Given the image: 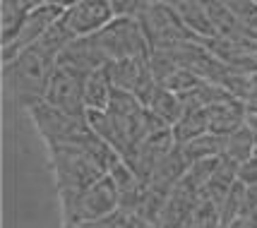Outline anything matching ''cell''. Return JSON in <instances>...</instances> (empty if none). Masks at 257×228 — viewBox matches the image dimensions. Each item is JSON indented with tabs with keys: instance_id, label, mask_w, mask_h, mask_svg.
<instances>
[{
	"instance_id": "obj_4",
	"label": "cell",
	"mask_w": 257,
	"mask_h": 228,
	"mask_svg": "<svg viewBox=\"0 0 257 228\" xmlns=\"http://www.w3.org/2000/svg\"><path fill=\"white\" fill-rule=\"evenodd\" d=\"M63 221L70 223H87L111 216L120 206V192L108 175H103L96 185L87 187L75 197H63Z\"/></svg>"
},
{
	"instance_id": "obj_5",
	"label": "cell",
	"mask_w": 257,
	"mask_h": 228,
	"mask_svg": "<svg viewBox=\"0 0 257 228\" xmlns=\"http://www.w3.org/2000/svg\"><path fill=\"white\" fill-rule=\"evenodd\" d=\"M96 36L103 56L111 60L120 58H149L152 44L147 39L142 22L137 17H115L111 24H106Z\"/></svg>"
},
{
	"instance_id": "obj_14",
	"label": "cell",
	"mask_w": 257,
	"mask_h": 228,
	"mask_svg": "<svg viewBox=\"0 0 257 228\" xmlns=\"http://www.w3.org/2000/svg\"><path fill=\"white\" fill-rule=\"evenodd\" d=\"M224 144H226V137H219L214 132H204V135L195 137L185 144H178V149L183 151V156L190 163H197V161L204 159H219L224 154Z\"/></svg>"
},
{
	"instance_id": "obj_21",
	"label": "cell",
	"mask_w": 257,
	"mask_h": 228,
	"mask_svg": "<svg viewBox=\"0 0 257 228\" xmlns=\"http://www.w3.org/2000/svg\"><path fill=\"white\" fill-rule=\"evenodd\" d=\"M255 154H257V149H255Z\"/></svg>"
},
{
	"instance_id": "obj_18",
	"label": "cell",
	"mask_w": 257,
	"mask_h": 228,
	"mask_svg": "<svg viewBox=\"0 0 257 228\" xmlns=\"http://www.w3.org/2000/svg\"><path fill=\"white\" fill-rule=\"evenodd\" d=\"M245 127L257 137V111H247L245 113Z\"/></svg>"
},
{
	"instance_id": "obj_17",
	"label": "cell",
	"mask_w": 257,
	"mask_h": 228,
	"mask_svg": "<svg viewBox=\"0 0 257 228\" xmlns=\"http://www.w3.org/2000/svg\"><path fill=\"white\" fill-rule=\"evenodd\" d=\"M238 180L243 182L245 187H250V190H257V154L238 168Z\"/></svg>"
},
{
	"instance_id": "obj_10",
	"label": "cell",
	"mask_w": 257,
	"mask_h": 228,
	"mask_svg": "<svg viewBox=\"0 0 257 228\" xmlns=\"http://www.w3.org/2000/svg\"><path fill=\"white\" fill-rule=\"evenodd\" d=\"M44 101L67 115L87 118V106H84V91H82V77L70 75L65 70L56 68L53 77L48 82V89L44 94Z\"/></svg>"
},
{
	"instance_id": "obj_3",
	"label": "cell",
	"mask_w": 257,
	"mask_h": 228,
	"mask_svg": "<svg viewBox=\"0 0 257 228\" xmlns=\"http://www.w3.org/2000/svg\"><path fill=\"white\" fill-rule=\"evenodd\" d=\"M34 127L39 130L46 147H87L94 137L87 118L67 115L46 101L34 103L29 108Z\"/></svg>"
},
{
	"instance_id": "obj_7",
	"label": "cell",
	"mask_w": 257,
	"mask_h": 228,
	"mask_svg": "<svg viewBox=\"0 0 257 228\" xmlns=\"http://www.w3.org/2000/svg\"><path fill=\"white\" fill-rule=\"evenodd\" d=\"M60 17H63V8H58V5L41 3V5L29 8V12L24 15L22 24H20V29L12 36V41L3 46V63H8L15 56H20L22 51L32 48L53 24L60 22Z\"/></svg>"
},
{
	"instance_id": "obj_13",
	"label": "cell",
	"mask_w": 257,
	"mask_h": 228,
	"mask_svg": "<svg viewBox=\"0 0 257 228\" xmlns=\"http://www.w3.org/2000/svg\"><path fill=\"white\" fill-rule=\"evenodd\" d=\"M145 108L152 115H157L164 125L173 127L178 123V118L183 115V111H185V103H183V99H180L178 94H173L171 89H166V87L159 84Z\"/></svg>"
},
{
	"instance_id": "obj_6",
	"label": "cell",
	"mask_w": 257,
	"mask_h": 228,
	"mask_svg": "<svg viewBox=\"0 0 257 228\" xmlns=\"http://www.w3.org/2000/svg\"><path fill=\"white\" fill-rule=\"evenodd\" d=\"M137 20L142 22V29L152 44V51H173L183 44L195 41V34L180 22V17L166 3L145 5L137 15Z\"/></svg>"
},
{
	"instance_id": "obj_1",
	"label": "cell",
	"mask_w": 257,
	"mask_h": 228,
	"mask_svg": "<svg viewBox=\"0 0 257 228\" xmlns=\"http://www.w3.org/2000/svg\"><path fill=\"white\" fill-rule=\"evenodd\" d=\"M53 72H56V58L46 56L32 46L12 60L3 63V84L12 99L29 111L34 103L44 101Z\"/></svg>"
},
{
	"instance_id": "obj_9",
	"label": "cell",
	"mask_w": 257,
	"mask_h": 228,
	"mask_svg": "<svg viewBox=\"0 0 257 228\" xmlns=\"http://www.w3.org/2000/svg\"><path fill=\"white\" fill-rule=\"evenodd\" d=\"M106 65H108V58L103 56V51H101V46L94 34L70 41L65 51L58 56V63H56V68L65 70L70 75H77L82 80L89 72L106 68Z\"/></svg>"
},
{
	"instance_id": "obj_19",
	"label": "cell",
	"mask_w": 257,
	"mask_h": 228,
	"mask_svg": "<svg viewBox=\"0 0 257 228\" xmlns=\"http://www.w3.org/2000/svg\"><path fill=\"white\" fill-rule=\"evenodd\" d=\"M44 3H48V5H58V8H63V10H65L67 5H72L75 0H44Z\"/></svg>"
},
{
	"instance_id": "obj_16",
	"label": "cell",
	"mask_w": 257,
	"mask_h": 228,
	"mask_svg": "<svg viewBox=\"0 0 257 228\" xmlns=\"http://www.w3.org/2000/svg\"><path fill=\"white\" fill-rule=\"evenodd\" d=\"M255 149H257V137L247 130L245 125L240 127L238 132L226 137V144H224V159H228L231 163H235L238 168L245 163L247 159L255 156Z\"/></svg>"
},
{
	"instance_id": "obj_8",
	"label": "cell",
	"mask_w": 257,
	"mask_h": 228,
	"mask_svg": "<svg viewBox=\"0 0 257 228\" xmlns=\"http://www.w3.org/2000/svg\"><path fill=\"white\" fill-rule=\"evenodd\" d=\"M118 15L111 0H75L63 10L60 24L65 27L72 39L99 34L106 24H111Z\"/></svg>"
},
{
	"instance_id": "obj_15",
	"label": "cell",
	"mask_w": 257,
	"mask_h": 228,
	"mask_svg": "<svg viewBox=\"0 0 257 228\" xmlns=\"http://www.w3.org/2000/svg\"><path fill=\"white\" fill-rule=\"evenodd\" d=\"M171 130H173V137H176V144H185L195 137L209 132L207 130V111L200 108V106H188L178 118V123Z\"/></svg>"
},
{
	"instance_id": "obj_2",
	"label": "cell",
	"mask_w": 257,
	"mask_h": 228,
	"mask_svg": "<svg viewBox=\"0 0 257 228\" xmlns=\"http://www.w3.org/2000/svg\"><path fill=\"white\" fill-rule=\"evenodd\" d=\"M60 199L75 197L106 175L87 147H48Z\"/></svg>"
},
{
	"instance_id": "obj_20",
	"label": "cell",
	"mask_w": 257,
	"mask_h": 228,
	"mask_svg": "<svg viewBox=\"0 0 257 228\" xmlns=\"http://www.w3.org/2000/svg\"><path fill=\"white\" fill-rule=\"evenodd\" d=\"M147 5H149V3H164V0H145Z\"/></svg>"
},
{
	"instance_id": "obj_11",
	"label": "cell",
	"mask_w": 257,
	"mask_h": 228,
	"mask_svg": "<svg viewBox=\"0 0 257 228\" xmlns=\"http://www.w3.org/2000/svg\"><path fill=\"white\" fill-rule=\"evenodd\" d=\"M207 111V130L219 137H228L238 132L240 127L245 125V103L238 101L233 94H228L224 99L214 101L212 106L204 108Z\"/></svg>"
},
{
	"instance_id": "obj_12",
	"label": "cell",
	"mask_w": 257,
	"mask_h": 228,
	"mask_svg": "<svg viewBox=\"0 0 257 228\" xmlns=\"http://www.w3.org/2000/svg\"><path fill=\"white\" fill-rule=\"evenodd\" d=\"M82 91H84V106L87 111H108L113 96V82L108 70L101 68L89 72L82 80Z\"/></svg>"
}]
</instances>
